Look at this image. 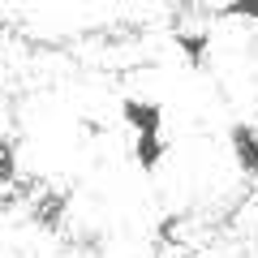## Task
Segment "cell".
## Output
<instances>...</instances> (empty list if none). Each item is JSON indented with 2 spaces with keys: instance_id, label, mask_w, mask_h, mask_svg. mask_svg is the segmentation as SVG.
I'll list each match as a JSON object with an SVG mask.
<instances>
[{
  "instance_id": "6da1fadb",
  "label": "cell",
  "mask_w": 258,
  "mask_h": 258,
  "mask_svg": "<svg viewBox=\"0 0 258 258\" xmlns=\"http://www.w3.org/2000/svg\"><path fill=\"white\" fill-rule=\"evenodd\" d=\"M120 120L134 129V138H142V134H164V103H155V99H120Z\"/></svg>"
},
{
  "instance_id": "7a4b0ae2",
  "label": "cell",
  "mask_w": 258,
  "mask_h": 258,
  "mask_svg": "<svg viewBox=\"0 0 258 258\" xmlns=\"http://www.w3.org/2000/svg\"><path fill=\"white\" fill-rule=\"evenodd\" d=\"M228 151L245 176H258V120H237L228 129Z\"/></svg>"
},
{
  "instance_id": "3957f363",
  "label": "cell",
  "mask_w": 258,
  "mask_h": 258,
  "mask_svg": "<svg viewBox=\"0 0 258 258\" xmlns=\"http://www.w3.org/2000/svg\"><path fill=\"white\" fill-rule=\"evenodd\" d=\"M64 211H69V194H64V189H47V194H39V198H35L30 220H35L43 232H56L64 224Z\"/></svg>"
},
{
  "instance_id": "277c9868",
  "label": "cell",
  "mask_w": 258,
  "mask_h": 258,
  "mask_svg": "<svg viewBox=\"0 0 258 258\" xmlns=\"http://www.w3.org/2000/svg\"><path fill=\"white\" fill-rule=\"evenodd\" d=\"M164 155H168L164 134H142V138H134V164H138L142 172H155V168L164 164Z\"/></svg>"
},
{
  "instance_id": "5b68a950",
  "label": "cell",
  "mask_w": 258,
  "mask_h": 258,
  "mask_svg": "<svg viewBox=\"0 0 258 258\" xmlns=\"http://www.w3.org/2000/svg\"><path fill=\"white\" fill-rule=\"evenodd\" d=\"M207 47H211V35H207V30H181V35H176V52H181L194 69L207 60Z\"/></svg>"
},
{
  "instance_id": "8992f818",
  "label": "cell",
  "mask_w": 258,
  "mask_h": 258,
  "mask_svg": "<svg viewBox=\"0 0 258 258\" xmlns=\"http://www.w3.org/2000/svg\"><path fill=\"white\" fill-rule=\"evenodd\" d=\"M18 181V138H0V185Z\"/></svg>"
},
{
  "instance_id": "52a82bcc",
  "label": "cell",
  "mask_w": 258,
  "mask_h": 258,
  "mask_svg": "<svg viewBox=\"0 0 258 258\" xmlns=\"http://www.w3.org/2000/svg\"><path fill=\"white\" fill-rule=\"evenodd\" d=\"M224 18H249V22H258V0H237V5H224Z\"/></svg>"
}]
</instances>
